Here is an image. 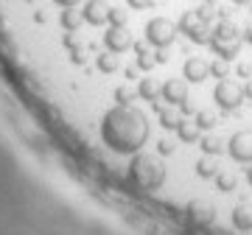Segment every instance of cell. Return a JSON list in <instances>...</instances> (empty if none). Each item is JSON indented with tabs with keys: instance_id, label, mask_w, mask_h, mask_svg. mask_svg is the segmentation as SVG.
Returning <instances> with one entry per match:
<instances>
[{
	"instance_id": "obj_1",
	"label": "cell",
	"mask_w": 252,
	"mask_h": 235,
	"mask_svg": "<svg viewBox=\"0 0 252 235\" xmlns=\"http://www.w3.org/2000/svg\"><path fill=\"white\" fill-rule=\"evenodd\" d=\"M101 140L115 154H137L149 140V123L137 109L118 104L101 120Z\"/></svg>"
},
{
	"instance_id": "obj_2",
	"label": "cell",
	"mask_w": 252,
	"mask_h": 235,
	"mask_svg": "<svg viewBox=\"0 0 252 235\" xmlns=\"http://www.w3.org/2000/svg\"><path fill=\"white\" fill-rule=\"evenodd\" d=\"M129 176L146 190H157L165 182V168L160 165V160H154L149 154H135V160L129 165Z\"/></svg>"
},
{
	"instance_id": "obj_3",
	"label": "cell",
	"mask_w": 252,
	"mask_h": 235,
	"mask_svg": "<svg viewBox=\"0 0 252 235\" xmlns=\"http://www.w3.org/2000/svg\"><path fill=\"white\" fill-rule=\"evenodd\" d=\"M146 42L154 48H168L174 42V36H177V26H174L168 17H152L146 23Z\"/></svg>"
},
{
	"instance_id": "obj_4",
	"label": "cell",
	"mask_w": 252,
	"mask_h": 235,
	"mask_svg": "<svg viewBox=\"0 0 252 235\" xmlns=\"http://www.w3.org/2000/svg\"><path fill=\"white\" fill-rule=\"evenodd\" d=\"M213 101H216L221 109H235L238 104L244 101V87H238L235 82H230V79H219L216 90H213Z\"/></svg>"
},
{
	"instance_id": "obj_5",
	"label": "cell",
	"mask_w": 252,
	"mask_h": 235,
	"mask_svg": "<svg viewBox=\"0 0 252 235\" xmlns=\"http://www.w3.org/2000/svg\"><path fill=\"white\" fill-rule=\"evenodd\" d=\"M135 48V39H132V31L126 26H109L104 31V51H112V54H126Z\"/></svg>"
},
{
	"instance_id": "obj_6",
	"label": "cell",
	"mask_w": 252,
	"mask_h": 235,
	"mask_svg": "<svg viewBox=\"0 0 252 235\" xmlns=\"http://www.w3.org/2000/svg\"><path fill=\"white\" fill-rule=\"evenodd\" d=\"M227 154L235 163H252V132H235L227 140Z\"/></svg>"
},
{
	"instance_id": "obj_7",
	"label": "cell",
	"mask_w": 252,
	"mask_h": 235,
	"mask_svg": "<svg viewBox=\"0 0 252 235\" xmlns=\"http://www.w3.org/2000/svg\"><path fill=\"white\" fill-rule=\"evenodd\" d=\"M160 98L168 101V107H182L188 101V82L185 79H168L160 87Z\"/></svg>"
},
{
	"instance_id": "obj_8",
	"label": "cell",
	"mask_w": 252,
	"mask_h": 235,
	"mask_svg": "<svg viewBox=\"0 0 252 235\" xmlns=\"http://www.w3.org/2000/svg\"><path fill=\"white\" fill-rule=\"evenodd\" d=\"M81 14H84V26H107V14H109V3L107 0H87L81 6Z\"/></svg>"
},
{
	"instance_id": "obj_9",
	"label": "cell",
	"mask_w": 252,
	"mask_h": 235,
	"mask_svg": "<svg viewBox=\"0 0 252 235\" xmlns=\"http://www.w3.org/2000/svg\"><path fill=\"white\" fill-rule=\"evenodd\" d=\"M210 76V64L205 62V59H188V62L182 64V79L185 82H190V84H202Z\"/></svg>"
},
{
	"instance_id": "obj_10",
	"label": "cell",
	"mask_w": 252,
	"mask_h": 235,
	"mask_svg": "<svg viewBox=\"0 0 252 235\" xmlns=\"http://www.w3.org/2000/svg\"><path fill=\"white\" fill-rule=\"evenodd\" d=\"M59 26H62L64 34H79V28L84 26V14H81V9H62L59 11Z\"/></svg>"
},
{
	"instance_id": "obj_11",
	"label": "cell",
	"mask_w": 252,
	"mask_h": 235,
	"mask_svg": "<svg viewBox=\"0 0 252 235\" xmlns=\"http://www.w3.org/2000/svg\"><path fill=\"white\" fill-rule=\"evenodd\" d=\"M188 218L193 224H210V221H213V207L202 199H193L188 205Z\"/></svg>"
},
{
	"instance_id": "obj_12",
	"label": "cell",
	"mask_w": 252,
	"mask_h": 235,
	"mask_svg": "<svg viewBox=\"0 0 252 235\" xmlns=\"http://www.w3.org/2000/svg\"><path fill=\"white\" fill-rule=\"evenodd\" d=\"M132 51H135L137 54V70H154V67H157V56H154V51L152 48H149V42H135V48H132Z\"/></svg>"
},
{
	"instance_id": "obj_13",
	"label": "cell",
	"mask_w": 252,
	"mask_h": 235,
	"mask_svg": "<svg viewBox=\"0 0 252 235\" xmlns=\"http://www.w3.org/2000/svg\"><path fill=\"white\" fill-rule=\"evenodd\" d=\"M238 36H241V31H238L233 20H221L213 28V39H219V42H238Z\"/></svg>"
},
{
	"instance_id": "obj_14",
	"label": "cell",
	"mask_w": 252,
	"mask_h": 235,
	"mask_svg": "<svg viewBox=\"0 0 252 235\" xmlns=\"http://www.w3.org/2000/svg\"><path fill=\"white\" fill-rule=\"evenodd\" d=\"M210 51L219 56V59H224V62H233L238 51H241V42H219V39H210Z\"/></svg>"
},
{
	"instance_id": "obj_15",
	"label": "cell",
	"mask_w": 252,
	"mask_h": 235,
	"mask_svg": "<svg viewBox=\"0 0 252 235\" xmlns=\"http://www.w3.org/2000/svg\"><path fill=\"white\" fill-rule=\"evenodd\" d=\"M233 227L241 230V233H250L252 230V207L250 205H238L233 210Z\"/></svg>"
},
{
	"instance_id": "obj_16",
	"label": "cell",
	"mask_w": 252,
	"mask_h": 235,
	"mask_svg": "<svg viewBox=\"0 0 252 235\" xmlns=\"http://www.w3.org/2000/svg\"><path fill=\"white\" fill-rule=\"evenodd\" d=\"M177 135H180L182 143H193V140H199V137H202V129H199L196 120H182V118H180Z\"/></svg>"
},
{
	"instance_id": "obj_17",
	"label": "cell",
	"mask_w": 252,
	"mask_h": 235,
	"mask_svg": "<svg viewBox=\"0 0 252 235\" xmlns=\"http://www.w3.org/2000/svg\"><path fill=\"white\" fill-rule=\"evenodd\" d=\"M95 67H98L101 73H115L118 67H121V59H118V54H112V51H104V54L95 56Z\"/></svg>"
},
{
	"instance_id": "obj_18",
	"label": "cell",
	"mask_w": 252,
	"mask_h": 235,
	"mask_svg": "<svg viewBox=\"0 0 252 235\" xmlns=\"http://www.w3.org/2000/svg\"><path fill=\"white\" fill-rule=\"evenodd\" d=\"M196 174L202 176V179H213L219 174V165H216V157L213 154H205L202 160L196 163Z\"/></svg>"
},
{
	"instance_id": "obj_19",
	"label": "cell",
	"mask_w": 252,
	"mask_h": 235,
	"mask_svg": "<svg viewBox=\"0 0 252 235\" xmlns=\"http://www.w3.org/2000/svg\"><path fill=\"white\" fill-rule=\"evenodd\" d=\"M137 95L143 101H157L160 98V84L154 82V79H140L137 84Z\"/></svg>"
},
{
	"instance_id": "obj_20",
	"label": "cell",
	"mask_w": 252,
	"mask_h": 235,
	"mask_svg": "<svg viewBox=\"0 0 252 235\" xmlns=\"http://www.w3.org/2000/svg\"><path fill=\"white\" fill-rule=\"evenodd\" d=\"M188 39L193 42V45H210V39H213V31H210V26H207V23H199V26L188 34Z\"/></svg>"
},
{
	"instance_id": "obj_21",
	"label": "cell",
	"mask_w": 252,
	"mask_h": 235,
	"mask_svg": "<svg viewBox=\"0 0 252 235\" xmlns=\"http://www.w3.org/2000/svg\"><path fill=\"white\" fill-rule=\"evenodd\" d=\"M199 23H202V20H199V11H182V17H180V31L188 36L190 31L199 26Z\"/></svg>"
},
{
	"instance_id": "obj_22",
	"label": "cell",
	"mask_w": 252,
	"mask_h": 235,
	"mask_svg": "<svg viewBox=\"0 0 252 235\" xmlns=\"http://www.w3.org/2000/svg\"><path fill=\"white\" fill-rule=\"evenodd\" d=\"M129 23V11L118 9V6H109V14H107V26H126Z\"/></svg>"
},
{
	"instance_id": "obj_23",
	"label": "cell",
	"mask_w": 252,
	"mask_h": 235,
	"mask_svg": "<svg viewBox=\"0 0 252 235\" xmlns=\"http://www.w3.org/2000/svg\"><path fill=\"white\" fill-rule=\"evenodd\" d=\"M216 185L219 190H224V193H230V190H235V185H238V179H235V174H216Z\"/></svg>"
},
{
	"instance_id": "obj_24",
	"label": "cell",
	"mask_w": 252,
	"mask_h": 235,
	"mask_svg": "<svg viewBox=\"0 0 252 235\" xmlns=\"http://www.w3.org/2000/svg\"><path fill=\"white\" fill-rule=\"evenodd\" d=\"M135 95H137V90H132V87H126V84L115 90V101L121 104V107H129V104L135 101Z\"/></svg>"
},
{
	"instance_id": "obj_25",
	"label": "cell",
	"mask_w": 252,
	"mask_h": 235,
	"mask_svg": "<svg viewBox=\"0 0 252 235\" xmlns=\"http://www.w3.org/2000/svg\"><path fill=\"white\" fill-rule=\"evenodd\" d=\"M202 151L213 154V157H216V154H221V140H219L216 135H213V137H202Z\"/></svg>"
},
{
	"instance_id": "obj_26",
	"label": "cell",
	"mask_w": 252,
	"mask_h": 235,
	"mask_svg": "<svg viewBox=\"0 0 252 235\" xmlns=\"http://www.w3.org/2000/svg\"><path fill=\"white\" fill-rule=\"evenodd\" d=\"M227 73H230V67H227L224 59H216V62H210V76H213V79H227Z\"/></svg>"
},
{
	"instance_id": "obj_27",
	"label": "cell",
	"mask_w": 252,
	"mask_h": 235,
	"mask_svg": "<svg viewBox=\"0 0 252 235\" xmlns=\"http://www.w3.org/2000/svg\"><path fill=\"white\" fill-rule=\"evenodd\" d=\"M160 126L162 129H177V126H180V118H177V112L165 109V112L160 115Z\"/></svg>"
},
{
	"instance_id": "obj_28",
	"label": "cell",
	"mask_w": 252,
	"mask_h": 235,
	"mask_svg": "<svg viewBox=\"0 0 252 235\" xmlns=\"http://www.w3.org/2000/svg\"><path fill=\"white\" fill-rule=\"evenodd\" d=\"M193 120L199 123V129H213V123H216V118L210 115V112H199Z\"/></svg>"
},
{
	"instance_id": "obj_29",
	"label": "cell",
	"mask_w": 252,
	"mask_h": 235,
	"mask_svg": "<svg viewBox=\"0 0 252 235\" xmlns=\"http://www.w3.org/2000/svg\"><path fill=\"white\" fill-rule=\"evenodd\" d=\"M126 6H129L132 11H146V9L154 6V0H126Z\"/></svg>"
},
{
	"instance_id": "obj_30",
	"label": "cell",
	"mask_w": 252,
	"mask_h": 235,
	"mask_svg": "<svg viewBox=\"0 0 252 235\" xmlns=\"http://www.w3.org/2000/svg\"><path fill=\"white\" fill-rule=\"evenodd\" d=\"M199 20L202 23H210V17H213V3H205V6H199Z\"/></svg>"
},
{
	"instance_id": "obj_31",
	"label": "cell",
	"mask_w": 252,
	"mask_h": 235,
	"mask_svg": "<svg viewBox=\"0 0 252 235\" xmlns=\"http://www.w3.org/2000/svg\"><path fill=\"white\" fill-rule=\"evenodd\" d=\"M56 6H62V9H73V6H76V9H79V3L81 0H54Z\"/></svg>"
},
{
	"instance_id": "obj_32",
	"label": "cell",
	"mask_w": 252,
	"mask_h": 235,
	"mask_svg": "<svg viewBox=\"0 0 252 235\" xmlns=\"http://www.w3.org/2000/svg\"><path fill=\"white\" fill-rule=\"evenodd\" d=\"M157 151H160V154H171V151H174V146L168 143V140H160V143H157Z\"/></svg>"
},
{
	"instance_id": "obj_33",
	"label": "cell",
	"mask_w": 252,
	"mask_h": 235,
	"mask_svg": "<svg viewBox=\"0 0 252 235\" xmlns=\"http://www.w3.org/2000/svg\"><path fill=\"white\" fill-rule=\"evenodd\" d=\"M154 56H157V64H165V62H168V54H165V48H157V51H154Z\"/></svg>"
},
{
	"instance_id": "obj_34",
	"label": "cell",
	"mask_w": 252,
	"mask_h": 235,
	"mask_svg": "<svg viewBox=\"0 0 252 235\" xmlns=\"http://www.w3.org/2000/svg\"><path fill=\"white\" fill-rule=\"evenodd\" d=\"M238 76H241V79H250V76H252V67H250V64H238Z\"/></svg>"
},
{
	"instance_id": "obj_35",
	"label": "cell",
	"mask_w": 252,
	"mask_h": 235,
	"mask_svg": "<svg viewBox=\"0 0 252 235\" xmlns=\"http://www.w3.org/2000/svg\"><path fill=\"white\" fill-rule=\"evenodd\" d=\"M244 98L252 101V79H247V87H244Z\"/></svg>"
},
{
	"instance_id": "obj_36",
	"label": "cell",
	"mask_w": 252,
	"mask_h": 235,
	"mask_svg": "<svg viewBox=\"0 0 252 235\" xmlns=\"http://www.w3.org/2000/svg\"><path fill=\"white\" fill-rule=\"evenodd\" d=\"M244 39H247V42H250V45H252V26L247 28V31H244Z\"/></svg>"
},
{
	"instance_id": "obj_37",
	"label": "cell",
	"mask_w": 252,
	"mask_h": 235,
	"mask_svg": "<svg viewBox=\"0 0 252 235\" xmlns=\"http://www.w3.org/2000/svg\"><path fill=\"white\" fill-rule=\"evenodd\" d=\"M235 6H252V0H233Z\"/></svg>"
},
{
	"instance_id": "obj_38",
	"label": "cell",
	"mask_w": 252,
	"mask_h": 235,
	"mask_svg": "<svg viewBox=\"0 0 252 235\" xmlns=\"http://www.w3.org/2000/svg\"><path fill=\"white\" fill-rule=\"evenodd\" d=\"M247 179H250V185H252V165L247 168Z\"/></svg>"
}]
</instances>
